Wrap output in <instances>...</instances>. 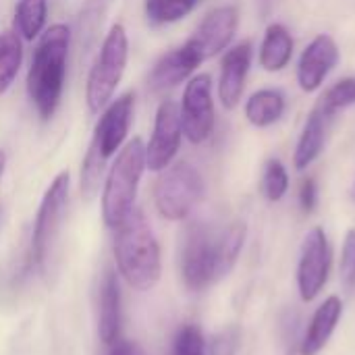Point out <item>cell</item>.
Listing matches in <instances>:
<instances>
[{"label": "cell", "instance_id": "cell-7", "mask_svg": "<svg viewBox=\"0 0 355 355\" xmlns=\"http://www.w3.org/2000/svg\"><path fill=\"white\" fill-rule=\"evenodd\" d=\"M204 198V179L189 162H177L162 171L154 185V204L162 218L183 220Z\"/></svg>", "mask_w": 355, "mask_h": 355}, {"label": "cell", "instance_id": "cell-15", "mask_svg": "<svg viewBox=\"0 0 355 355\" xmlns=\"http://www.w3.org/2000/svg\"><path fill=\"white\" fill-rule=\"evenodd\" d=\"M202 62L204 60L200 58V54L185 42L181 48H175V50L166 52L154 64V69L150 73V87L154 92L177 87L179 83L191 79V75L196 73V69Z\"/></svg>", "mask_w": 355, "mask_h": 355}, {"label": "cell", "instance_id": "cell-21", "mask_svg": "<svg viewBox=\"0 0 355 355\" xmlns=\"http://www.w3.org/2000/svg\"><path fill=\"white\" fill-rule=\"evenodd\" d=\"M48 0H19L15 8V29L23 40H35L44 33Z\"/></svg>", "mask_w": 355, "mask_h": 355}, {"label": "cell", "instance_id": "cell-3", "mask_svg": "<svg viewBox=\"0 0 355 355\" xmlns=\"http://www.w3.org/2000/svg\"><path fill=\"white\" fill-rule=\"evenodd\" d=\"M114 258L123 279L137 291H150L162 275L160 245L141 210H131L116 227Z\"/></svg>", "mask_w": 355, "mask_h": 355}, {"label": "cell", "instance_id": "cell-5", "mask_svg": "<svg viewBox=\"0 0 355 355\" xmlns=\"http://www.w3.org/2000/svg\"><path fill=\"white\" fill-rule=\"evenodd\" d=\"M146 171V146L139 137L131 139L110 166L102 191V216L106 227L116 229L133 210L137 187Z\"/></svg>", "mask_w": 355, "mask_h": 355}, {"label": "cell", "instance_id": "cell-12", "mask_svg": "<svg viewBox=\"0 0 355 355\" xmlns=\"http://www.w3.org/2000/svg\"><path fill=\"white\" fill-rule=\"evenodd\" d=\"M239 27V10L233 4H223L212 8L202 23L198 25V29L193 31V35L187 40V44L200 54L202 60H208L220 52H225Z\"/></svg>", "mask_w": 355, "mask_h": 355}, {"label": "cell", "instance_id": "cell-30", "mask_svg": "<svg viewBox=\"0 0 355 355\" xmlns=\"http://www.w3.org/2000/svg\"><path fill=\"white\" fill-rule=\"evenodd\" d=\"M300 206L304 212H314L316 206H318V185L316 181L310 177L306 181H302V187H300Z\"/></svg>", "mask_w": 355, "mask_h": 355}, {"label": "cell", "instance_id": "cell-28", "mask_svg": "<svg viewBox=\"0 0 355 355\" xmlns=\"http://www.w3.org/2000/svg\"><path fill=\"white\" fill-rule=\"evenodd\" d=\"M106 4L108 0H89L81 12V19H79V31H81V37L89 35L94 37V31L98 29V23H102V15L106 10Z\"/></svg>", "mask_w": 355, "mask_h": 355}, {"label": "cell", "instance_id": "cell-17", "mask_svg": "<svg viewBox=\"0 0 355 355\" xmlns=\"http://www.w3.org/2000/svg\"><path fill=\"white\" fill-rule=\"evenodd\" d=\"M293 50L295 42L291 31L283 23H270L258 50V62L266 73H281L289 67Z\"/></svg>", "mask_w": 355, "mask_h": 355}, {"label": "cell", "instance_id": "cell-9", "mask_svg": "<svg viewBox=\"0 0 355 355\" xmlns=\"http://www.w3.org/2000/svg\"><path fill=\"white\" fill-rule=\"evenodd\" d=\"M183 135L191 144H204L214 133L216 110L212 100V77L208 73L193 75L183 92L179 106Z\"/></svg>", "mask_w": 355, "mask_h": 355}, {"label": "cell", "instance_id": "cell-10", "mask_svg": "<svg viewBox=\"0 0 355 355\" xmlns=\"http://www.w3.org/2000/svg\"><path fill=\"white\" fill-rule=\"evenodd\" d=\"M331 243L322 227L308 231L302 243L300 264H297V289L304 302H314L324 289L331 275Z\"/></svg>", "mask_w": 355, "mask_h": 355}, {"label": "cell", "instance_id": "cell-11", "mask_svg": "<svg viewBox=\"0 0 355 355\" xmlns=\"http://www.w3.org/2000/svg\"><path fill=\"white\" fill-rule=\"evenodd\" d=\"M183 127L179 106L173 100H164L154 116V129L150 144L146 146V168L162 173L168 168L181 148Z\"/></svg>", "mask_w": 355, "mask_h": 355}, {"label": "cell", "instance_id": "cell-23", "mask_svg": "<svg viewBox=\"0 0 355 355\" xmlns=\"http://www.w3.org/2000/svg\"><path fill=\"white\" fill-rule=\"evenodd\" d=\"M355 104V79L354 77H345L339 79L337 83H333L318 100L316 110L324 116V119H333L337 112L349 108Z\"/></svg>", "mask_w": 355, "mask_h": 355}, {"label": "cell", "instance_id": "cell-19", "mask_svg": "<svg viewBox=\"0 0 355 355\" xmlns=\"http://www.w3.org/2000/svg\"><path fill=\"white\" fill-rule=\"evenodd\" d=\"M327 123H329V119H324L316 108L308 114L304 129L297 137L295 152H293L295 171L302 173L320 158V154L324 150V141H327Z\"/></svg>", "mask_w": 355, "mask_h": 355}, {"label": "cell", "instance_id": "cell-4", "mask_svg": "<svg viewBox=\"0 0 355 355\" xmlns=\"http://www.w3.org/2000/svg\"><path fill=\"white\" fill-rule=\"evenodd\" d=\"M133 110H135V96L123 94L121 98L112 100L108 108L102 112L81 164V193L85 200H92L96 196L108 158L116 150H121L123 141L127 139L133 121Z\"/></svg>", "mask_w": 355, "mask_h": 355}, {"label": "cell", "instance_id": "cell-22", "mask_svg": "<svg viewBox=\"0 0 355 355\" xmlns=\"http://www.w3.org/2000/svg\"><path fill=\"white\" fill-rule=\"evenodd\" d=\"M23 60V44L17 31L0 33V96L17 79Z\"/></svg>", "mask_w": 355, "mask_h": 355}, {"label": "cell", "instance_id": "cell-31", "mask_svg": "<svg viewBox=\"0 0 355 355\" xmlns=\"http://www.w3.org/2000/svg\"><path fill=\"white\" fill-rule=\"evenodd\" d=\"M108 355H144L141 347L133 341H125V339H116L112 343V349Z\"/></svg>", "mask_w": 355, "mask_h": 355}, {"label": "cell", "instance_id": "cell-26", "mask_svg": "<svg viewBox=\"0 0 355 355\" xmlns=\"http://www.w3.org/2000/svg\"><path fill=\"white\" fill-rule=\"evenodd\" d=\"M173 355H206L204 335L196 324H185L179 329L173 343Z\"/></svg>", "mask_w": 355, "mask_h": 355}, {"label": "cell", "instance_id": "cell-14", "mask_svg": "<svg viewBox=\"0 0 355 355\" xmlns=\"http://www.w3.org/2000/svg\"><path fill=\"white\" fill-rule=\"evenodd\" d=\"M252 42H241L225 52L218 75V100L225 110H235L239 106L245 89V79L252 67Z\"/></svg>", "mask_w": 355, "mask_h": 355}, {"label": "cell", "instance_id": "cell-13", "mask_svg": "<svg viewBox=\"0 0 355 355\" xmlns=\"http://www.w3.org/2000/svg\"><path fill=\"white\" fill-rule=\"evenodd\" d=\"M339 58H341V52H339L335 37L329 33H318L304 48V52L297 60L295 77H297L300 89L306 94L318 92L324 85L327 77L339 64Z\"/></svg>", "mask_w": 355, "mask_h": 355}, {"label": "cell", "instance_id": "cell-6", "mask_svg": "<svg viewBox=\"0 0 355 355\" xmlns=\"http://www.w3.org/2000/svg\"><path fill=\"white\" fill-rule=\"evenodd\" d=\"M129 58V40L123 25H112L89 69L85 100L92 112H100L114 96Z\"/></svg>", "mask_w": 355, "mask_h": 355}, {"label": "cell", "instance_id": "cell-25", "mask_svg": "<svg viewBox=\"0 0 355 355\" xmlns=\"http://www.w3.org/2000/svg\"><path fill=\"white\" fill-rule=\"evenodd\" d=\"M289 191V173L279 158H270L262 171V193L268 202H281Z\"/></svg>", "mask_w": 355, "mask_h": 355}, {"label": "cell", "instance_id": "cell-27", "mask_svg": "<svg viewBox=\"0 0 355 355\" xmlns=\"http://www.w3.org/2000/svg\"><path fill=\"white\" fill-rule=\"evenodd\" d=\"M339 275H341L343 289L352 293L355 289V229H349L347 235H345V239H343Z\"/></svg>", "mask_w": 355, "mask_h": 355}, {"label": "cell", "instance_id": "cell-32", "mask_svg": "<svg viewBox=\"0 0 355 355\" xmlns=\"http://www.w3.org/2000/svg\"><path fill=\"white\" fill-rule=\"evenodd\" d=\"M4 166H6V154L0 150V177H2V173H4Z\"/></svg>", "mask_w": 355, "mask_h": 355}, {"label": "cell", "instance_id": "cell-20", "mask_svg": "<svg viewBox=\"0 0 355 355\" xmlns=\"http://www.w3.org/2000/svg\"><path fill=\"white\" fill-rule=\"evenodd\" d=\"M285 110H287V98L281 89L275 87H264L254 92L243 106L248 123L258 129H266L279 123L285 116Z\"/></svg>", "mask_w": 355, "mask_h": 355}, {"label": "cell", "instance_id": "cell-2", "mask_svg": "<svg viewBox=\"0 0 355 355\" xmlns=\"http://www.w3.org/2000/svg\"><path fill=\"white\" fill-rule=\"evenodd\" d=\"M69 50L71 29L60 23L48 27L33 50L31 67L27 73V96L42 121L52 119L60 104Z\"/></svg>", "mask_w": 355, "mask_h": 355}, {"label": "cell", "instance_id": "cell-18", "mask_svg": "<svg viewBox=\"0 0 355 355\" xmlns=\"http://www.w3.org/2000/svg\"><path fill=\"white\" fill-rule=\"evenodd\" d=\"M119 331H121V289H119L116 272L108 268L100 287L98 333L102 343L112 345L119 339Z\"/></svg>", "mask_w": 355, "mask_h": 355}, {"label": "cell", "instance_id": "cell-8", "mask_svg": "<svg viewBox=\"0 0 355 355\" xmlns=\"http://www.w3.org/2000/svg\"><path fill=\"white\" fill-rule=\"evenodd\" d=\"M69 187H71L69 173L67 171L58 173L54 181L50 183V187L46 189L42 204L37 208L33 233H31V248H29L31 264L37 268L46 266L52 245L58 237V231L67 212V204H69Z\"/></svg>", "mask_w": 355, "mask_h": 355}, {"label": "cell", "instance_id": "cell-24", "mask_svg": "<svg viewBox=\"0 0 355 355\" xmlns=\"http://www.w3.org/2000/svg\"><path fill=\"white\" fill-rule=\"evenodd\" d=\"M198 4L200 0H146L144 10L150 23L166 25L185 19Z\"/></svg>", "mask_w": 355, "mask_h": 355}, {"label": "cell", "instance_id": "cell-29", "mask_svg": "<svg viewBox=\"0 0 355 355\" xmlns=\"http://www.w3.org/2000/svg\"><path fill=\"white\" fill-rule=\"evenodd\" d=\"M239 347V331L235 327L223 331L220 335H216L212 341H210V347H208V354L210 355H235Z\"/></svg>", "mask_w": 355, "mask_h": 355}, {"label": "cell", "instance_id": "cell-16", "mask_svg": "<svg viewBox=\"0 0 355 355\" xmlns=\"http://www.w3.org/2000/svg\"><path fill=\"white\" fill-rule=\"evenodd\" d=\"M341 316H343V302L337 295L327 297L324 304L318 306V310L314 312V316L310 320V327H308V331L302 339V345H300V354H320L327 347V343L331 341Z\"/></svg>", "mask_w": 355, "mask_h": 355}, {"label": "cell", "instance_id": "cell-1", "mask_svg": "<svg viewBox=\"0 0 355 355\" xmlns=\"http://www.w3.org/2000/svg\"><path fill=\"white\" fill-rule=\"evenodd\" d=\"M245 241V225L233 223L223 231L196 225L187 231L181 250V277L189 291H204L227 277Z\"/></svg>", "mask_w": 355, "mask_h": 355}]
</instances>
